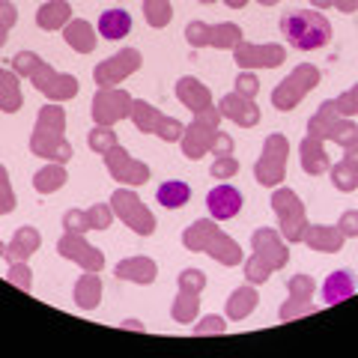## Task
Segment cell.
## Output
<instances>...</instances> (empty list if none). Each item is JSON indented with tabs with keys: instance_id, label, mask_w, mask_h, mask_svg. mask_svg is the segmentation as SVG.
I'll list each match as a JSON object with an SVG mask.
<instances>
[{
	"instance_id": "cell-1",
	"label": "cell",
	"mask_w": 358,
	"mask_h": 358,
	"mask_svg": "<svg viewBox=\"0 0 358 358\" xmlns=\"http://www.w3.org/2000/svg\"><path fill=\"white\" fill-rule=\"evenodd\" d=\"M281 30L287 42L299 51H313L322 48L331 39V24L329 18H322L320 13H308V9H296L281 18Z\"/></svg>"
},
{
	"instance_id": "cell-2",
	"label": "cell",
	"mask_w": 358,
	"mask_h": 358,
	"mask_svg": "<svg viewBox=\"0 0 358 358\" xmlns=\"http://www.w3.org/2000/svg\"><path fill=\"white\" fill-rule=\"evenodd\" d=\"M206 206H209V215L218 218V221L236 218L239 209H242V194L233 185H215L206 194Z\"/></svg>"
},
{
	"instance_id": "cell-3",
	"label": "cell",
	"mask_w": 358,
	"mask_h": 358,
	"mask_svg": "<svg viewBox=\"0 0 358 358\" xmlns=\"http://www.w3.org/2000/svg\"><path fill=\"white\" fill-rule=\"evenodd\" d=\"M129 30H131V15L126 9H105L102 18H99V36L108 42L126 39Z\"/></svg>"
},
{
	"instance_id": "cell-4",
	"label": "cell",
	"mask_w": 358,
	"mask_h": 358,
	"mask_svg": "<svg viewBox=\"0 0 358 358\" xmlns=\"http://www.w3.org/2000/svg\"><path fill=\"white\" fill-rule=\"evenodd\" d=\"M352 293H355V275L352 272H334L326 278V284H322V301H326V305L350 299Z\"/></svg>"
},
{
	"instance_id": "cell-5",
	"label": "cell",
	"mask_w": 358,
	"mask_h": 358,
	"mask_svg": "<svg viewBox=\"0 0 358 358\" xmlns=\"http://www.w3.org/2000/svg\"><path fill=\"white\" fill-rule=\"evenodd\" d=\"M155 200H159V206H164V209H179L192 200V188H188V182H179V179H167V182L159 185Z\"/></svg>"
}]
</instances>
